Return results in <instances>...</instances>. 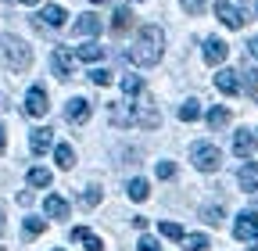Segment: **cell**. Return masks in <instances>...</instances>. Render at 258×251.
<instances>
[{
  "instance_id": "cell-1",
  "label": "cell",
  "mask_w": 258,
  "mask_h": 251,
  "mask_svg": "<svg viewBox=\"0 0 258 251\" xmlns=\"http://www.w3.org/2000/svg\"><path fill=\"white\" fill-rule=\"evenodd\" d=\"M161 50H165V33L158 25H144L133 40V47H129V61L147 69V65H158L161 61Z\"/></svg>"
},
{
  "instance_id": "cell-2",
  "label": "cell",
  "mask_w": 258,
  "mask_h": 251,
  "mask_svg": "<svg viewBox=\"0 0 258 251\" xmlns=\"http://www.w3.org/2000/svg\"><path fill=\"white\" fill-rule=\"evenodd\" d=\"M0 61H4L11 72H25L32 65V50L15 36H0Z\"/></svg>"
},
{
  "instance_id": "cell-3",
  "label": "cell",
  "mask_w": 258,
  "mask_h": 251,
  "mask_svg": "<svg viewBox=\"0 0 258 251\" xmlns=\"http://www.w3.org/2000/svg\"><path fill=\"white\" fill-rule=\"evenodd\" d=\"M194 165H198L201 172H215V169L222 165L219 147H212V144H198V147H194Z\"/></svg>"
},
{
  "instance_id": "cell-4",
  "label": "cell",
  "mask_w": 258,
  "mask_h": 251,
  "mask_svg": "<svg viewBox=\"0 0 258 251\" xmlns=\"http://www.w3.org/2000/svg\"><path fill=\"white\" fill-rule=\"evenodd\" d=\"M76 50H64V47H57L54 54H50V69H54V76L57 79H69L72 76V69H76Z\"/></svg>"
},
{
  "instance_id": "cell-5",
  "label": "cell",
  "mask_w": 258,
  "mask_h": 251,
  "mask_svg": "<svg viewBox=\"0 0 258 251\" xmlns=\"http://www.w3.org/2000/svg\"><path fill=\"white\" fill-rule=\"evenodd\" d=\"M133 118H137V126H144V130H158V122H161L151 97H144L140 104H133Z\"/></svg>"
},
{
  "instance_id": "cell-6",
  "label": "cell",
  "mask_w": 258,
  "mask_h": 251,
  "mask_svg": "<svg viewBox=\"0 0 258 251\" xmlns=\"http://www.w3.org/2000/svg\"><path fill=\"white\" fill-rule=\"evenodd\" d=\"M215 15L222 25H230V29H244V11L237 4H230V0H219L215 4Z\"/></svg>"
},
{
  "instance_id": "cell-7",
  "label": "cell",
  "mask_w": 258,
  "mask_h": 251,
  "mask_svg": "<svg viewBox=\"0 0 258 251\" xmlns=\"http://www.w3.org/2000/svg\"><path fill=\"white\" fill-rule=\"evenodd\" d=\"M47 93H43V86H32L29 93H25V111L32 115V118H43L47 115Z\"/></svg>"
},
{
  "instance_id": "cell-8",
  "label": "cell",
  "mask_w": 258,
  "mask_h": 251,
  "mask_svg": "<svg viewBox=\"0 0 258 251\" xmlns=\"http://www.w3.org/2000/svg\"><path fill=\"white\" fill-rule=\"evenodd\" d=\"M226 57H230V43L219 40V36H208L205 40V61H208V65H222Z\"/></svg>"
},
{
  "instance_id": "cell-9",
  "label": "cell",
  "mask_w": 258,
  "mask_h": 251,
  "mask_svg": "<svg viewBox=\"0 0 258 251\" xmlns=\"http://www.w3.org/2000/svg\"><path fill=\"white\" fill-rule=\"evenodd\" d=\"M64 18H69V15H64V8H61V4H47V8L36 15V25H40V29H61V25H64Z\"/></svg>"
},
{
  "instance_id": "cell-10",
  "label": "cell",
  "mask_w": 258,
  "mask_h": 251,
  "mask_svg": "<svg viewBox=\"0 0 258 251\" xmlns=\"http://www.w3.org/2000/svg\"><path fill=\"white\" fill-rule=\"evenodd\" d=\"M233 237H237V240H251V237H258V215H254V212H240V215H237Z\"/></svg>"
},
{
  "instance_id": "cell-11",
  "label": "cell",
  "mask_w": 258,
  "mask_h": 251,
  "mask_svg": "<svg viewBox=\"0 0 258 251\" xmlns=\"http://www.w3.org/2000/svg\"><path fill=\"white\" fill-rule=\"evenodd\" d=\"M64 118H69L72 126H83V122L90 118V101H86V97H72V101H69V111H64Z\"/></svg>"
},
{
  "instance_id": "cell-12",
  "label": "cell",
  "mask_w": 258,
  "mask_h": 251,
  "mask_svg": "<svg viewBox=\"0 0 258 251\" xmlns=\"http://www.w3.org/2000/svg\"><path fill=\"white\" fill-rule=\"evenodd\" d=\"M101 29H104V22L97 18V15H79V22L72 25V33L76 36H97Z\"/></svg>"
},
{
  "instance_id": "cell-13",
  "label": "cell",
  "mask_w": 258,
  "mask_h": 251,
  "mask_svg": "<svg viewBox=\"0 0 258 251\" xmlns=\"http://www.w3.org/2000/svg\"><path fill=\"white\" fill-rule=\"evenodd\" d=\"M215 86H219L222 93H240V72H233V69H222V72L215 76Z\"/></svg>"
},
{
  "instance_id": "cell-14",
  "label": "cell",
  "mask_w": 258,
  "mask_h": 251,
  "mask_svg": "<svg viewBox=\"0 0 258 251\" xmlns=\"http://www.w3.org/2000/svg\"><path fill=\"white\" fill-rule=\"evenodd\" d=\"M43 212H47L50 219H69V201H64V198H57V194H47Z\"/></svg>"
},
{
  "instance_id": "cell-15",
  "label": "cell",
  "mask_w": 258,
  "mask_h": 251,
  "mask_svg": "<svg viewBox=\"0 0 258 251\" xmlns=\"http://www.w3.org/2000/svg\"><path fill=\"white\" fill-rule=\"evenodd\" d=\"M237 183H240V191H258V165H254V162L240 165V172H237Z\"/></svg>"
},
{
  "instance_id": "cell-16",
  "label": "cell",
  "mask_w": 258,
  "mask_h": 251,
  "mask_svg": "<svg viewBox=\"0 0 258 251\" xmlns=\"http://www.w3.org/2000/svg\"><path fill=\"white\" fill-rule=\"evenodd\" d=\"M72 240L86 244V251H104V240H101V237H93L86 226H76V230H72Z\"/></svg>"
},
{
  "instance_id": "cell-17",
  "label": "cell",
  "mask_w": 258,
  "mask_h": 251,
  "mask_svg": "<svg viewBox=\"0 0 258 251\" xmlns=\"http://www.w3.org/2000/svg\"><path fill=\"white\" fill-rule=\"evenodd\" d=\"M50 130H32V137H29V147H32V154H47L50 151Z\"/></svg>"
},
{
  "instance_id": "cell-18",
  "label": "cell",
  "mask_w": 258,
  "mask_h": 251,
  "mask_svg": "<svg viewBox=\"0 0 258 251\" xmlns=\"http://www.w3.org/2000/svg\"><path fill=\"white\" fill-rule=\"evenodd\" d=\"M251 147H254V137H251V130H244V133H237V137H233V151L240 154V158H247V154H251Z\"/></svg>"
},
{
  "instance_id": "cell-19",
  "label": "cell",
  "mask_w": 258,
  "mask_h": 251,
  "mask_svg": "<svg viewBox=\"0 0 258 251\" xmlns=\"http://www.w3.org/2000/svg\"><path fill=\"white\" fill-rule=\"evenodd\" d=\"M54 158H57L61 169H72V165H76V151H72L69 144H57V147H54Z\"/></svg>"
},
{
  "instance_id": "cell-20",
  "label": "cell",
  "mask_w": 258,
  "mask_h": 251,
  "mask_svg": "<svg viewBox=\"0 0 258 251\" xmlns=\"http://www.w3.org/2000/svg\"><path fill=\"white\" fill-rule=\"evenodd\" d=\"M76 57H79V61H101V57H104V47L83 43V47H76Z\"/></svg>"
},
{
  "instance_id": "cell-21",
  "label": "cell",
  "mask_w": 258,
  "mask_h": 251,
  "mask_svg": "<svg viewBox=\"0 0 258 251\" xmlns=\"http://www.w3.org/2000/svg\"><path fill=\"white\" fill-rule=\"evenodd\" d=\"M122 93H125V97L144 93V79H140V76H122Z\"/></svg>"
},
{
  "instance_id": "cell-22",
  "label": "cell",
  "mask_w": 258,
  "mask_h": 251,
  "mask_svg": "<svg viewBox=\"0 0 258 251\" xmlns=\"http://www.w3.org/2000/svg\"><path fill=\"white\" fill-rule=\"evenodd\" d=\"M240 90H247V93H254V90H258V72H254L251 65H244V69H240Z\"/></svg>"
},
{
  "instance_id": "cell-23",
  "label": "cell",
  "mask_w": 258,
  "mask_h": 251,
  "mask_svg": "<svg viewBox=\"0 0 258 251\" xmlns=\"http://www.w3.org/2000/svg\"><path fill=\"white\" fill-rule=\"evenodd\" d=\"M179 118H183V122H198V118H201V101H186V104H179Z\"/></svg>"
},
{
  "instance_id": "cell-24",
  "label": "cell",
  "mask_w": 258,
  "mask_h": 251,
  "mask_svg": "<svg viewBox=\"0 0 258 251\" xmlns=\"http://www.w3.org/2000/svg\"><path fill=\"white\" fill-rule=\"evenodd\" d=\"M147 194H151L147 179H129V198L133 201H147Z\"/></svg>"
},
{
  "instance_id": "cell-25",
  "label": "cell",
  "mask_w": 258,
  "mask_h": 251,
  "mask_svg": "<svg viewBox=\"0 0 258 251\" xmlns=\"http://www.w3.org/2000/svg\"><path fill=\"white\" fill-rule=\"evenodd\" d=\"M226 122H230V111H226V108H212L208 111V126H212V130H222Z\"/></svg>"
},
{
  "instance_id": "cell-26",
  "label": "cell",
  "mask_w": 258,
  "mask_h": 251,
  "mask_svg": "<svg viewBox=\"0 0 258 251\" xmlns=\"http://www.w3.org/2000/svg\"><path fill=\"white\" fill-rule=\"evenodd\" d=\"M43 230H47V219H25V226H22L25 237H40Z\"/></svg>"
},
{
  "instance_id": "cell-27",
  "label": "cell",
  "mask_w": 258,
  "mask_h": 251,
  "mask_svg": "<svg viewBox=\"0 0 258 251\" xmlns=\"http://www.w3.org/2000/svg\"><path fill=\"white\" fill-rule=\"evenodd\" d=\"M29 183H32V186H50V172L40 169V165H36V169H29Z\"/></svg>"
},
{
  "instance_id": "cell-28",
  "label": "cell",
  "mask_w": 258,
  "mask_h": 251,
  "mask_svg": "<svg viewBox=\"0 0 258 251\" xmlns=\"http://www.w3.org/2000/svg\"><path fill=\"white\" fill-rule=\"evenodd\" d=\"M161 237H169V240H183V226H179V223H165V219H161Z\"/></svg>"
},
{
  "instance_id": "cell-29",
  "label": "cell",
  "mask_w": 258,
  "mask_h": 251,
  "mask_svg": "<svg viewBox=\"0 0 258 251\" xmlns=\"http://www.w3.org/2000/svg\"><path fill=\"white\" fill-rule=\"evenodd\" d=\"M183 240H186L190 251H205V247H208V237H205V233H190V237H183Z\"/></svg>"
},
{
  "instance_id": "cell-30",
  "label": "cell",
  "mask_w": 258,
  "mask_h": 251,
  "mask_svg": "<svg viewBox=\"0 0 258 251\" xmlns=\"http://www.w3.org/2000/svg\"><path fill=\"white\" fill-rule=\"evenodd\" d=\"M129 22H133V11H129V8H118L111 25H115V29H129Z\"/></svg>"
},
{
  "instance_id": "cell-31",
  "label": "cell",
  "mask_w": 258,
  "mask_h": 251,
  "mask_svg": "<svg viewBox=\"0 0 258 251\" xmlns=\"http://www.w3.org/2000/svg\"><path fill=\"white\" fill-rule=\"evenodd\" d=\"M101 205V191H97V186H90V191L83 194V208H97Z\"/></svg>"
},
{
  "instance_id": "cell-32",
  "label": "cell",
  "mask_w": 258,
  "mask_h": 251,
  "mask_svg": "<svg viewBox=\"0 0 258 251\" xmlns=\"http://www.w3.org/2000/svg\"><path fill=\"white\" fill-rule=\"evenodd\" d=\"M201 215H205V223H212V226H219V223H222V208H215V205H208Z\"/></svg>"
},
{
  "instance_id": "cell-33",
  "label": "cell",
  "mask_w": 258,
  "mask_h": 251,
  "mask_svg": "<svg viewBox=\"0 0 258 251\" xmlns=\"http://www.w3.org/2000/svg\"><path fill=\"white\" fill-rule=\"evenodd\" d=\"M179 4H183V11H190V15H201L208 0H179Z\"/></svg>"
},
{
  "instance_id": "cell-34",
  "label": "cell",
  "mask_w": 258,
  "mask_h": 251,
  "mask_svg": "<svg viewBox=\"0 0 258 251\" xmlns=\"http://www.w3.org/2000/svg\"><path fill=\"white\" fill-rule=\"evenodd\" d=\"M154 172H158V179H172V176H176V165H172V162H158Z\"/></svg>"
},
{
  "instance_id": "cell-35",
  "label": "cell",
  "mask_w": 258,
  "mask_h": 251,
  "mask_svg": "<svg viewBox=\"0 0 258 251\" xmlns=\"http://www.w3.org/2000/svg\"><path fill=\"white\" fill-rule=\"evenodd\" d=\"M90 79H93L97 86H108V79H111V76H108L104 69H93V72H90Z\"/></svg>"
},
{
  "instance_id": "cell-36",
  "label": "cell",
  "mask_w": 258,
  "mask_h": 251,
  "mask_svg": "<svg viewBox=\"0 0 258 251\" xmlns=\"http://www.w3.org/2000/svg\"><path fill=\"white\" fill-rule=\"evenodd\" d=\"M140 251H158V240L154 237H140Z\"/></svg>"
},
{
  "instance_id": "cell-37",
  "label": "cell",
  "mask_w": 258,
  "mask_h": 251,
  "mask_svg": "<svg viewBox=\"0 0 258 251\" xmlns=\"http://www.w3.org/2000/svg\"><path fill=\"white\" fill-rule=\"evenodd\" d=\"M247 54H251V57H258V36H254V40H247Z\"/></svg>"
},
{
  "instance_id": "cell-38",
  "label": "cell",
  "mask_w": 258,
  "mask_h": 251,
  "mask_svg": "<svg viewBox=\"0 0 258 251\" xmlns=\"http://www.w3.org/2000/svg\"><path fill=\"white\" fill-rule=\"evenodd\" d=\"M8 130H4V126H0V154H4V147H8V137H4Z\"/></svg>"
},
{
  "instance_id": "cell-39",
  "label": "cell",
  "mask_w": 258,
  "mask_h": 251,
  "mask_svg": "<svg viewBox=\"0 0 258 251\" xmlns=\"http://www.w3.org/2000/svg\"><path fill=\"white\" fill-rule=\"evenodd\" d=\"M93 4H97V8H104V4H111V0H93Z\"/></svg>"
},
{
  "instance_id": "cell-40",
  "label": "cell",
  "mask_w": 258,
  "mask_h": 251,
  "mask_svg": "<svg viewBox=\"0 0 258 251\" xmlns=\"http://www.w3.org/2000/svg\"><path fill=\"white\" fill-rule=\"evenodd\" d=\"M22 4H40V0H22Z\"/></svg>"
},
{
  "instance_id": "cell-41",
  "label": "cell",
  "mask_w": 258,
  "mask_h": 251,
  "mask_svg": "<svg viewBox=\"0 0 258 251\" xmlns=\"http://www.w3.org/2000/svg\"><path fill=\"white\" fill-rule=\"evenodd\" d=\"M0 233H4V215H0Z\"/></svg>"
},
{
  "instance_id": "cell-42",
  "label": "cell",
  "mask_w": 258,
  "mask_h": 251,
  "mask_svg": "<svg viewBox=\"0 0 258 251\" xmlns=\"http://www.w3.org/2000/svg\"><path fill=\"white\" fill-rule=\"evenodd\" d=\"M247 251H258V244H254V247H247Z\"/></svg>"
},
{
  "instance_id": "cell-43",
  "label": "cell",
  "mask_w": 258,
  "mask_h": 251,
  "mask_svg": "<svg viewBox=\"0 0 258 251\" xmlns=\"http://www.w3.org/2000/svg\"><path fill=\"white\" fill-rule=\"evenodd\" d=\"M254 15H258V8H254Z\"/></svg>"
}]
</instances>
